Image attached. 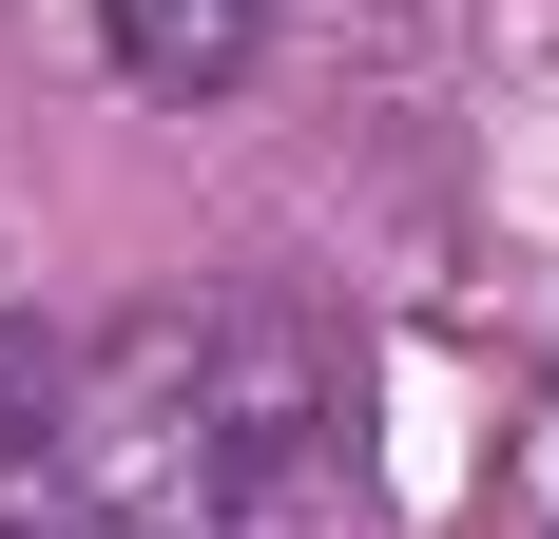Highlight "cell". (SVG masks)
I'll list each match as a JSON object with an SVG mask.
<instances>
[{"label": "cell", "instance_id": "cell-1", "mask_svg": "<svg viewBox=\"0 0 559 539\" xmlns=\"http://www.w3.org/2000/svg\"><path fill=\"white\" fill-rule=\"evenodd\" d=\"M58 443L116 539H271V501L329 463V347L289 309H135Z\"/></svg>", "mask_w": 559, "mask_h": 539}, {"label": "cell", "instance_id": "cell-2", "mask_svg": "<svg viewBox=\"0 0 559 539\" xmlns=\"http://www.w3.org/2000/svg\"><path fill=\"white\" fill-rule=\"evenodd\" d=\"M97 20H116V77L135 97H231L251 39H271V0H97Z\"/></svg>", "mask_w": 559, "mask_h": 539}, {"label": "cell", "instance_id": "cell-3", "mask_svg": "<svg viewBox=\"0 0 559 539\" xmlns=\"http://www.w3.org/2000/svg\"><path fill=\"white\" fill-rule=\"evenodd\" d=\"M0 539H39V520H0Z\"/></svg>", "mask_w": 559, "mask_h": 539}]
</instances>
